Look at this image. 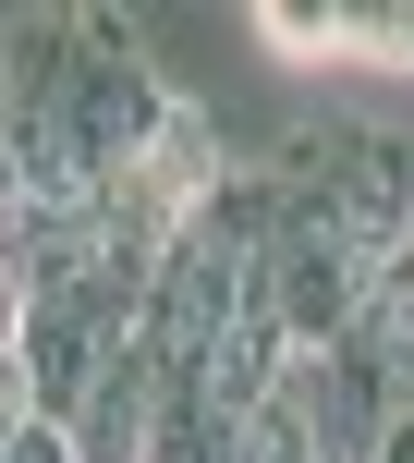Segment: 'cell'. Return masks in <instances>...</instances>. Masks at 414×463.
Wrapping results in <instances>:
<instances>
[{"label":"cell","instance_id":"6da1fadb","mask_svg":"<svg viewBox=\"0 0 414 463\" xmlns=\"http://www.w3.org/2000/svg\"><path fill=\"white\" fill-rule=\"evenodd\" d=\"M268 184H280V195H305V208L342 232L366 269H390L402 232H414V146H402V135H378V122H353V110L293 122V135L268 146Z\"/></svg>","mask_w":414,"mask_h":463},{"label":"cell","instance_id":"7a4b0ae2","mask_svg":"<svg viewBox=\"0 0 414 463\" xmlns=\"http://www.w3.org/2000/svg\"><path fill=\"white\" fill-rule=\"evenodd\" d=\"M61 439H73V463H146L159 451V354H146V329L86 378V402L61 415Z\"/></svg>","mask_w":414,"mask_h":463},{"label":"cell","instance_id":"3957f363","mask_svg":"<svg viewBox=\"0 0 414 463\" xmlns=\"http://www.w3.org/2000/svg\"><path fill=\"white\" fill-rule=\"evenodd\" d=\"M0 463H73V439L49 415H13V427H0Z\"/></svg>","mask_w":414,"mask_h":463},{"label":"cell","instance_id":"277c9868","mask_svg":"<svg viewBox=\"0 0 414 463\" xmlns=\"http://www.w3.org/2000/svg\"><path fill=\"white\" fill-rule=\"evenodd\" d=\"M378 463H414V427H390V439H378Z\"/></svg>","mask_w":414,"mask_h":463}]
</instances>
